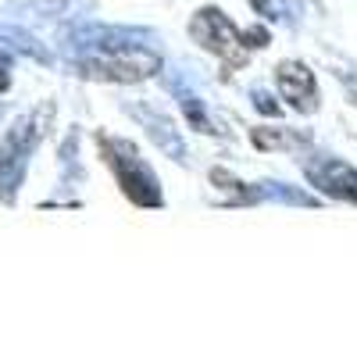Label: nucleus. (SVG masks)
Returning a JSON list of instances; mask_svg holds the SVG:
<instances>
[{"mask_svg":"<svg viewBox=\"0 0 357 357\" xmlns=\"http://www.w3.org/2000/svg\"><path fill=\"white\" fill-rule=\"evenodd\" d=\"M0 89H8V68H4V61H0Z\"/></svg>","mask_w":357,"mask_h":357,"instance_id":"39448f33","label":"nucleus"},{"mask_svg":"<svg viewBox=\"0 0 357 357\" xmlns=\"http://www.w3.org/2000/svg\"><path fill=\"white\" fill-rule=\"evenodd\" d=\"M314 183H318L325 193H336V197L357 204V172L347 168V165H333V168H329V178L314 175Z\"/></svg>","mask_w":357,"mask_h":357,"instance_id":"7ed1b4c3","label":"nucleus"},{"mask_svg":"<svg viewBox=\"0 0 357 357\" xmlns=\"http://www.w3.org/2000/svg\"><path fill=\"white\" fill-rule=\"evenodd\" d=\"M275 82H279V93L296 107V111H314L318 104V89H314V75L296 65V61H282L279 72H275Z\"/></svg>","mask_w":357,"mask_h":357,"instance_id":"f03ea898","label":"nucleus"},{"mask_svg":"<svg viewBox=\"0 0 357 357\" xmlns=\"http://www.w3.org/2000/svg\"><path fill=\"white\" fill-rule=\"evenodd\" d=\"M104 146V158L114 168L118 183H122L126 197H132L136 204H161L158 190H154V175L146 172V165L136 158V151L129 143H114V139H100Z\"/></svg>","mask_w":357,"mask_h":357,"instance_id":"f257e3e1","label":"nucleus"},{"mask_svg":"<svg viewBox=\"0 0 357 357\" xmlns=\"http://www.w3.org/2000/svg\"><path fill=\"white\" fill-rule=\"evenodd\" d=\"M250 139L261 146V151H286V146L293 143H301L304 136L301 132H286V129H275V132H268V129H254Z\"/></svg>","mask_w":357,"mask_h":357,"instance_id":"20e7f679","label":"nucleus"}]
</instances>
